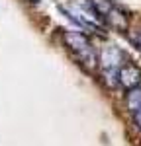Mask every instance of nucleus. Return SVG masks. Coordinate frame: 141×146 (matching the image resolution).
I'll list each match as a JSON object with an SVG mask.
<instances>
[{
	"label": "nucleus",
	"mask_w": 141,
	"mask_h": 146,
	"mask_svg": "<svg viewBox=\"0 0 141 146\" xmlns=\"http://www.w3.org/2000/svg\"><path fill=\"white\" fill-rule=\"evenodd\" d=\"M117 86H122L128 92L131 88H139L141 86V68L137 64L126 62L124 66L117 68Z\"/></svg>",
	"instance_id": "1"
},
{
	"label": "nucleus",
	"mask_w": 141,
	"mask_h": 146,
	"mask_svg": "<svg viewBox=\"0 0 141 146\" xmlns=\"http://www.w3.org/2000/svg\"><path fill=\"white\" fill-rule=\"evenodd\" d=\"M128 62V55L116 45H106L100 51V64L104 68H114L117 70L120 66H124Z\"/></svg>",
	"instance_id": "2"
},
{
	"label": "nucleus",
	"mask_w": 141,
	"mask_h": 146,
	"mask_svg": "<svg viewBox=\"0 0 141 146\" xmlns=\"http://www.w3.org/2000/svg\"><path fill=\"white\" fill-rule=\"evenodd\" d=\"M63 41H65L67 49L73 51V53H77V55L90 49V39L82 31H65L63 33Z\"/></svg>",
	"instance_id": "3"
},
{
	"label": "nucleus",
	"mask_w": 141,
	"mask_h": 146,
	"mask_svg": "<svg viewBox=\"0 0 141 146\" xmlns=\"http://www.w3.org/2000/svg\"><path fill=\"white\" fill-rule=\"evenodd\" d=\"M104 18L108 20V23L112 25V29H116V31H128L129 18H128V14H126L124 10H120V8H116V6H112V10L108 12Z\"/></svg>",
	"instance_id": "4"
},
{
	"label": "nucleus",
	"mask_w": 141,
	"mask_h": 146,
	"mask_svg": "<svg viewBox=\"0 0 141 146\" xmlns=\"http://www.w3.org/2000/svg\"><path fill=\"white\" fill-rule=\"evenodd\" d=\"M126 105L131 113L141 107V88H131L126 94Z\"/></svg>",
	"instance_id": "5"
},
{
	"label": "nucleus",
	"mask_w": 141,
	"mask_h": 146,
	"mask_svg": "<svg viewBox=\"0 0 141 146\" xmlns=\"http://www.w3.org/2000/svg\"><path fill=\"white\" fill-rule=\"evenodd\" d=\"M90 6H92L94 14H98V16H106L108 12L112 10V0H90Z\"/></svg>",
	"instance_id": "6"
},
{
	"label": "nucleus",
	"mask_w": 141,
	"mask_h": 146,
	"mask_svg": "<svg viewBox=\"0 0 141 146\" xmlns=\"http://www.w3.org/2000/svg\"><path fill=\"white\" fill-rule=\"evenodd\" d=\"M102 82L108 88H116L117 86V70L114 68H104L102 70Z\"/></svg>",
	"instance_id": "7"
},
{
	"label": "nucleus",
	"mask_w": 141,
	"mask_h": 146,
	"mask_svg": "<svg viewBox=\"0 0 141 146\" xmlns=\"http://www.w3.org/2000/svg\"><path fill=\"white\" fill-rule=\"evenodd\" d=\"M133 125H135V127L141 131V107L133 111Z\"/></svg>",
	"instance_id": "8"
},
{
	"label": "nucleus",
	"mask_w": 141,
	"mask_h": 146,
	"mask_svg": "<svg viewBox=\"0 0 141 146\" xmlns=\"http://www.w3.org/2000/svg\"><path fill=\"white\" fill-rule=\"evenodd\" d=\"M137 47H139V49H141V41H137Z\"/></svg>",
	"instance_id": "9"
}]
</instances>
